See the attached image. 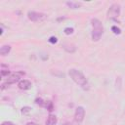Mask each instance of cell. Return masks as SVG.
Segmentation results:
<instances>
[{
	"mask_svg": "<svg viewBox=\"0 0 125 125\" xmlns=\"http://www.w3.org/2000/svg\"><path fill=\"white\" fill-rule=\"evenodd\" d=\"M57 116L54 115V114H50L47 118V121H46V125H56L57 124Z\"/></svg>",
	"mask_w": 125,
	"mask_h": 125,
	"instance_id": "cell-8",
	"label": "cell"
},
{
	"mask_svg": "<svg viewBox=\"0 0 125 125\" xmlns=\"http://www.w3.org/2000/svg\"><path fill=\"white\" fill-rule=\"evenodd\" d=\"M111 30H112V32H113L114 34H116V35H119V34L121 33V29H120L119 27H117L116 25L111 26Z\"/></svg>",
	"mask_w": 125,
	"mask_h": 125,
	"instance_id": "cell-11",
	"label": "cell"
},
{
	"mask_svg": "<svg viewBox=\"0 0 125 125\" xmlns=\"http://www.w3.org/2000/svg\"><path fill=\"white\" fill-rule=\"evenodd\" d=\"M85 117V109L83 106H78L75 110V114H74V120L76 123L80 124L83 119Z\"/></svg>",
	"mask_w": 125,
	"mask_h": 125,
	"instance_id": "cell-6",
	"label": "cell"
},
{
	"mask_svg": "<svg viewBox=\"0 0 125 125\" xmlns=\"http://www.w3.org/2000/svg\"><path fill=\"white\" fill-rule=\"evenodd\" d=\"M1 125H15L13 122H11V121H4Z\"/></svg>",
	"mask_w": 125,
	"mask_h": 125,
	"instance_id": "cell-18",
	"label": "cell"
},
{
	"mask_svg": "<svg viewBox=\"0 0 125 125\" xmlns=\"http://www.w3.org/2000/svg\"><path fill=\"white\" fill-rule=\"evenodd\" d=\"M45 107H46L49 111H52V110H53V104H52V102H50V101L46 102V103H45Z\"/></svg>",
	"mask_w": 125,
	"mask_h": 125,
	"instance_id": "cell-12",
	"label": "cell"
},
{
	"mask_svg": "<svg viewBox=\"0 0 125 125\" xmlns=\"http://www.w3.org/2000/svg\"><path fill=\"white\" fill-rule=\"evenodd\" d=\"M120 15V5L119 4H112L108 11H107V17L110 20H116Z\"/></svg>",
	"mask_w": 125,
	"mask_h": 125,
	"instance_id": "cell-4",
	"label": "cell"
},
{
	"mask_svg": "<svg viewBox=\"0 0 125 125\" xmlns=\"http://www.w3.org/2000/svg\"><path fill=\"white\" fill-rule=\"evenodd\" d=\"M69 8H71V9H78L80 6H81V3H79V2H74V1H68V2H66L65 3Z\"/></svg>",
	"mask_w": 125,
	"mask_h": 125,
	"instance_id": "cell-10",
	"label": "cell"
},
{
	"mask_svg": "<svg viewBox=\"0 0 125 125\" xmlns=\"http://www.w3.org/2000/svg\"><path fill=\"white\" fill-rule=\"evenodd\" d=\"M35 103H36L37 104H39L40 106H45V103H46V102H44L42 99L39 98V99H36V100H35Z\"/></svg>",
	"mask_w": 125,
	"mask_h": 125,
	"instance_id": "cell-14",
	"label": "cell"
},
{
	"mask_svg": "<svg viewBox=\"0 0 125 125\" xmlns=\"http://www.w3.org/2000/svg\"><path fill=\"white\" fill-rule=\"evenodd\" d=\"M9 74H11V73H10V71H9L8 69H2V70H1V76H2V77H5V76L8 77Z\"/></svg>",
	"mask_w": 125,
	"mask_h": 125,
	"instance_id": "cell-15",
	"label": "cell"
},
{
	"mask_svg": "<svg viewBox=\"0 0 125 125\" xmlns=\"http://www.w3.org/2000/svg\"><path fill=\"white\" fill-rule=\"evenodd\" d=\"M68 74H69L70 78H71L77 85H79L81 88H83V89H85V90H88V89H89L88 81H87L86 77L84 76V74H83L81 71H79V70H77V69H75V68H71V69H69Z\"/></svg>",
	"mask_w": 125,
	"mask_h": 125,
	"instance_id": "cell-1",
	"label": "cell"
},
{
	"mask_svg": "<svg viewBox=\"0 0 125 125\" xmlns=\"http://www.w3.org/2000/svg\"><path fill=\"white\" fill-rule=\"evenodd\" d=\"M23 75H24V72H23V71H17V72H15V73H11L10 76L7 77L6 82L2 84L1 89L4 90V89H5L6 87H8L9 85L14 84V83H16V82H18V81H21L20 79H21Z\"/></svg>",
	"mask_w": 125,
	"mask_h": 125,
	"instance_id": "cell-3",
	"label": "cell"
},
{
	"mask_svg": "<svg viewBox=\"0 0 125 125\" xmlns=\"http://www.w3.org/2000/svg\"><path fill=\"white\" fill-rule=\"evenodd\" d=\"M11 46L10 45H3L2 47H1V49H0V55L1 56H6V55H8L9 53H10V51H11Z\"/></svg>",
	"mask_w": 125,
	"mask_h": 125,
	"instance_id": "cell-9",
	"label": "cell"
},
{
	"mask_svg": "<svg viewBox=\"0 0 125 125\" xmlns=\"http://www.w3.org/2000/svg\"><path fill=\"white\" fill-rule=\"evenodd\" d=\"M27 17L31 21H44L47 16L45 14L42 13H38V12H34V11H30L27 13Z\"/></svg>",
	"mask_w": 125,
	"mask_h": 125,
	"instance_id": "cell-5",
	"label": "cell"
},
{
	"mask_svg": "<svg viewBox=\"0 0 125 125\" xmlns=\"http://www.w3.org/2000/svg\"><path fill=\"white\" fill-rule=\"evenodd\" d=\"M73 31H74V29H73L72 27H65V28H64V30H63V32H64L66 35L72 34V33H73Z\"/></svg>",
	"mask_w": 125,
	"mask_h": 125,
	"instance_id": "cell-13",
	"label": "cell"
},
{
	"mask_svg": "<svg viewBox=\"0 0 125 125\" xmlns=\"http://www.w3.org/2000/svg\"><path fill=\"white\" fill-rule=\"evenodd\" d=\"M27 125H37V124H35V123H32V122H31V123L29 122V123H27Z\"/></svg>",
	"mask_w": 125,
	"mask_h": 125,
	"instance_id": "cell-19",
	"label": "cell"
},
{
	"mask_svg": "<svg viewBox=\"0 0 125 125\" xmlns=\"http://www.w3.org/2000/svg\"><path fill=\"white\" fill-rule=\"evenodd\" d=\"M30 111H31V108H30L29 106H24V107L21 108V112H22L23 114H26V113H28V112H30Z\"/></svg>",
	"mask_w": 125,
	"mask_h": 125,
	"instance_id": "cell-16",
	"label": "cell"
},
{
	"mask_svg": "<svg viewBox=\"0 0 125 125\" xmlns=\"http://www.w3.org/2000/svg\"><path fill=\"white\" fill-rule=\"evenodd\" d=\"M49 42L52 43V44H56V43L58 42V38H57L56 36H51V37L49 38Z\"/></svg>",
	"mask_w": 125,
	"mask_h": 125,
	"instance_id": "cell-17",
	"label": "cell"
},
{
	"mask_svg": "<svg viewBox=\"0 0 125 125\" xmlns=\"http://www.w3.org/2000/svg\"><path fill=\"white\" fill-rule=\"evenodd\" d=\"M124 114H125V110H124Z\"/></svg>",
	"mask_w": 125,
	"mask_h": 125,
	"instance_id": "cell-20",
	"label": "cell"
},
{
	"mask_svg": "<svg viewBox=\"0 0 125 125\" xmlns=\"http://www.w3.org/2000/svg\"><path fill=\"white\" fill-rule=\"evenodd\" d=\"M18 86H19V88H20L21 90H28V89L31 88L32 85H31V82H30L29 80H27V79H22V80L19 81Z\"/></svg>",
	"mask_w": 125,
	"mask_h": 125,
	"instance_id": "cell-7",
	"label": "cell"
},
{
	"mask_svg": "<svg viewBox=\"0 0 125 125\" xmlns=\"http://www.w3.org/2000/svg\"><path fill=\"white\" fill-rule=\"evenodd\" d=\"M91 24H92V33H91L92 40L93 41H99L101 36L104 33V26H103L101 21L98 19H92Z\"/></svg>",
	"mask_w": 125,
	"mask_h": 125,
	"instance_id": "cell-2",
	"label": "cell"
}]
</instances>
